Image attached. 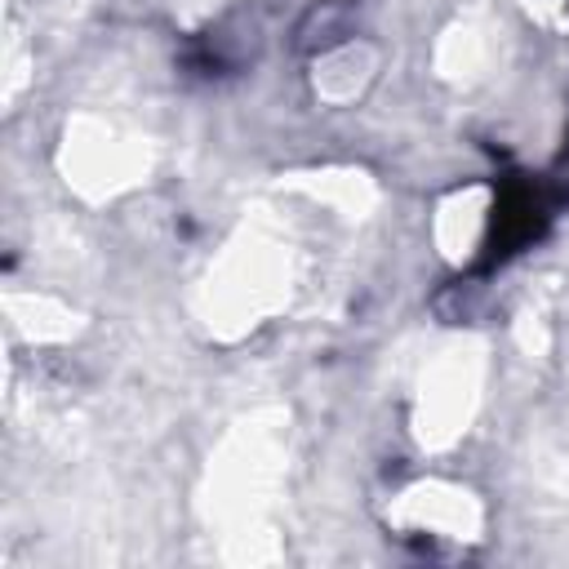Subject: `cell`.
<instances>
[{"mask_svg": "<svg viewBox=\"0 0 569 569\" xmlns=\"http://www.w3.org/2000/svg\"><path fill=\"white\" fill-rule=\"evenodd\" d=\"M347 31H351V4L325 0V4L307 9V18L298 22V44H302V49H329V44L342 40Z\"/></svg>", "mask_w": 569, "mask_h": 569, "instance_id": "cell-1", "label": "cell"}]
</instances>
